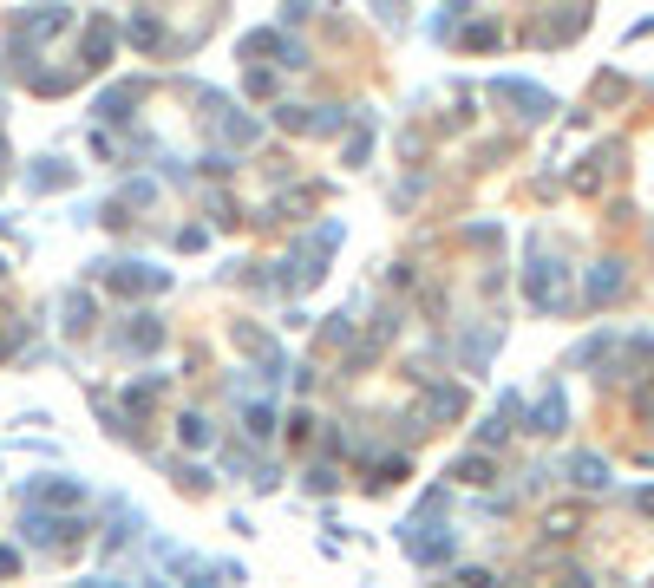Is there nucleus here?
<instances>
[{
    "instance_id": "9",
    "label": "nucleus",
    "mask_w": 654,
    "mask_h": 588,
    "mask_svg": "<svg viewBox=\"0 0 654 588\" xmlns=\"http://www.w3.org/2000/svg\"><path fill=\"white\" fill-rule=\"evenodd\" d=\"M112 20H86V46H79V52H86V60H79V66H105V52H112Z\"/></svg>"
},
{
    "instance_id": "6",
    "label": "nucleus",
    "mask_w": 654,
    "mask_h": 588,
    "mask_svg": "<svg viewBox=\"0 0 654 588\" xmlns=\"http://www.w3.org/2000/svg\"><path fill=\"white\" fill-rule=\"evenodd\" d=\"M621 288H629L621 262H595V268H589V282H583V301H589V307H603V301H615Z\"/></svg>"
},
{
    "instance_id": "26",
    "label": "nucleus",
    "mask_w": 654,
    "mask_h": 588,
    "mask_svg": "<svg viewBox=\"0 0 654 588\" xmlns=\"http://www.w3.org/2000/svg\"><path fill=\"white\" fill-rule=\"evenodd\" d=\"M20 569V549H0V575H14Z\"/></svg>"
},
{
    "instance_id": "25",
    "label": "nucleus",
    "mask_w": 654,
    "mask_h": 588,
    "mask_svg": "<svg viewBox=\"0 0 654 588\" xmlns=\"http://www.w3.org/2000/svg\"><path fill=\"white\" fill-rule=\"evenodd\" d=\"M458 588H498V582H490V569H458Z\"/></svg>"
},
{
    "instance_id": "20",
    "label": "nucleus",
    "mask_w": 654,
    "mask_h": 588,
    "mask_svg": "<svg viewBox=\"0 0 654 588\" xmlns=\"http://www.w3.org/2000/svg\"><path fill=\"white\" fill-rule=\"evenodd\" d=\"M40 497H52V503H79V497H86V490H79V484H72V478H60V484H46V490H40Z\"/></svg>"
},
{
    "instance_id": "5",
    "label": "nucleus",
    "mask_w": 654,
    "mask_h": 588,
    "mask_svg": "<svg viewBox=\"0 0 654 588\" xmlns=\"http://www.w3.org/2000/svg\"><path fill=\"white\" fill-rule=\"evenodd\" d=\"M72 14L66 7H40V14H14V40H52V33H66Z\"/></svg>"
},
{
    "instance_id": "10",
    "label": "nucleus",
    "mask_w": 654,
    "mask_h": 588,
    "mask_svg": "<svg viewBox=\"0 0 654 588\" xmlns=\"http://www.w3.org/2000/svg\"><path fill=\"white\" fill-rule=\"evenodd\" d=\"M563 418H569L563 392H543V399H537V412H530V432H563Z\"/></svg>"
},
{
    "instance_id": "23",
    "label": "nucleus",
    "mask_w": 654,
    "mask_h": 588,
    "mask_svg": "<svg viewBox=\"0 0 654 588\" xmlns=\"http://www.w3.org/2000/svg\"><path fill=\"white\" fill-rule=\"evenodd\" d=\"M498 40H504V33H498V26H490V20H478L472 33H465V46H498Z\"/></svg>"
},
{
    "instance_id": "24",
    "label": "nucleus",
    "mask_w": 654,
    "mask_h": 588,
    "mask_svg": "<svg viewBox=\"0 0 654 588\" xmlns=\"http://www.w3.org/2000/svg\"><path fill=\"white\" fill-rule=\"evenodd\" d=\"M308 490H314V497L334 490V464H314V471H308Z\"/></svg>"
},
{
    "instance_id": "1",
    "label": "nucleus",
    "mask_w": 654,
    "mask_h": 588,
    "mask_svg": "<svg viewBox=\"0 0 654 588\" xmlns=\"http://www.w3.org/2000/svg\"><path fill=\"white\" fill-rule=\"evenodd\" d=\"M105 288L125 294V301H138V294H157V288H171V268H145V262H118L112 275H105Z\"/></svg>"
},
{
    "instance_id": "11",
    "label": "nucleus",
    "mask_w": 654,
    "mask_h": 588,
    "mask_svg": "<svg viewBox=\"0 0 654 588\" xmlns=\"http://www.w3.org/2000/svg\"><path fill=\"white\" fill-rule=\"evenodd\" d=\"M406 549H413V563H445V555H452V529H432V537H413Z\"/></svg>"
},
{
    "instance_id": "4",
    "label": "nucleus",
    "mask_w": 654,
    "mask_h": 588,
    "mask_svg": "<svg viewBox=\"0 0 654 588\" xmlns=\"http://www.w3.org/2000/svg\"><path fill=\"white\" fill-rule=\"evenodd\" d=\"M242 60H282V66H308V52L294 46V40H282V33H249V40H242Z\"/></svg>"
},
{
    "instance_id": "14",
    "label": "nucleus",
    "mask_w": 654,
    "mask_h": 588,
    "mask_svg": "<svg viewBox=\"0 0 654 588\" xmlns=\"http://www.w3.org/2000/svg\"><path fill=\"white\" fill-rule=\"evenodd\" d=\"M131 98H138V86H118V92H105V98H98V118H105V125L131 118Z\"/></svg>"
},
{
    "instance_id": "27",
    "label": "nucleus",
    "mask_w": 654,
    "mask_h": 588,
    "mask_svg": "<svg viewBox=\"0 0 654 588\" xmlns=\"http://www.w3.org/2000/svg\"><path fill=\"white\" fill-rule=\"evenodd\" d=\"M635 503H641V510H648V517H654V490H641V497H635Z\"/></svg>"
},
{
    "instance_id": "3",
    "label": "nucleus",
    "mask_w": 654,
    "mask_h": 588,
    "mask_svg": "<svg viewBox=\"0 0 654 588\" xmlns=\"http://www.w3.org/2000/svg\"><path fill=\"white\" fill-rule=\"evenodd\" d=\"M112 347H118V353H131V359L157 353V347H164V321H157V314H131V321L112 333Z\"/></svg>"
},
{
    "instance_id": "19",
    "label": "nucleus",
    "mask_w": 654,
    "mask_h": 588,
    "mask_svg": "<svg viewBox=\"0 0 654 588\" xmlns=\"http://www.w3.org/2000/svg\"><path fill=\"white\" fill-rule=\"evenodd\" d=\"M52 183H72V171L60 157H40V171H33V190H52Z\"/></svg>"
},
{
    "instance_id": "21",
    "label": "nucleus",
    "mask_w": 654,
    "mask_h": 588,
    "mask_svg": "<svg viewBox=\"0 0 654 588\" xmlns=\"http://www.w3.org/2000/svg\"><path fill=\"white\" fill-rule=\"evenodd\" d=\"M276 125H288V131H308V105H282V111H276Z\"/></svg>"
},
{
    "instance_id": "2",
    "label": "nucleus",
    "mask_w": 654,
    "mask_h": 588,
    "mask_svg": "<svg viewBox=\"0 0 654 588\" xmlns=\"http://www.w3.org/2000/svg\"><path fill=\"white\" fill-rule=\"evenodd\" d=\"M490 98L517 105V118H550V111H556V98L543 86H524V79H490Z\"/></svg>"
},
{
    "instance_id": "15",
    "label": "nucleus",
    "mask_w": 654,
    "mask_h": 588,
    "mask_svg": "<svg viewBox=\"0 0 654 588\" xmlns=\"http://www.w3.org/2000/svg\"><path fill=\"white\" fill-rule=\"evenodd\" d=\"M60 314H66V333H86V327H92V294H79V288H72Z\"/></svg>"
},
{
    "instance_id": "22",
    "label": "nucleus",
    "mask_w": 654,
    "mask_h": 588,
    "mask_svg": "<svg viewBox=\"0 0 654 588\" xmlns=\"http://www.w3.org/2000/svg\"><path fill=\"white\" fill-rule=\"evenodd\" d=\"M399 478H406V458H387V464H379L373 478H367V484H399Z\"/></svg>"
},
{
    "instance_id": "18",
    "label": "nucleus",
    "mask_w": 654,
    "mask_h": 588,
    "mask_svg": "<svg viewBox=\"0 0 654 588\" xmlns=\"http://www.w3.org/2000/svg\"><path fill=\"white\" fill-rule=\"evenodd\" d=\"M341 125H347V118H341V105H314V111H308V131H321V137H334Z\"/></svg>"
},
{
    "instance_id": "13",
    "label": "nucleus",
    "mask_w": 654,
    "mask_h": 588,
    "mask_svg": "<svg viewBox=\"0 0 654 588\" xmlns=\"http://www.w3.org/2000/svg\"><path fill=\"white\" fill-rule=\"evenodd\" d=\"M425 412H432V418H458V412H465V392H458V386H432Z\"/></svg>"
},
{
    "instance_id": "17",
    "label": "nucleus",
    "mask_w": 654,
    "mask_h": 588,
    "mask_svg": "<svg viewBox=\"0 0 654 588\" xmlns=\"http://www.w3.org/2000/svg\"><path fill=\"white\" fill-rule=\"evenodd\" d=\"M242 425H249V438H268L276 432V406H242Z\"/></svg>"
},
{
    "instance_id": "8",
    "label": "nucleus",
    "mask_w": 654,
    "mask_h": 588,
    "mask_svg": "<svg viewBox=\"0 0 654 588\" xmlns=\"http://www.w3.org/2000/svg\"><path fill=\"white\" fill-rule=\"evenodd\" d=\"M569 484H583V490H603V484H609V464L595 458V452H576V458H569Z\"/></svg>"
},
{
    "instance_id": "12",
    "label": "nucleus",
    "mask_w": 654,
    "mask_h": 588,
    "mask_svg": "<svg viewBox=\"0 0 654 588\" xmlns=\"http://www.w3.org/2000/svg\"><path fill=\"white\" fill-rule=\"evenodd\" d=\"M177 438L190 444V452H203V444L216 438V425H210V418H203V412H183V418H177Z\"/></svg>"
},
{
    "instance_id": "16",
    "label": "nucleus",
    "mask_w": 654,
    "mask_h": 588,
    "mask_svg": "<svg viewBox=\"0 0 654 588\" xmlns=\"http://www.w3.org/2000/svg\"><path fill=\"white\" fill-rule=\"evenodd\" d=\"M452 478H458V484H490V458H484V452L458 458V464H452Z\"/></svg>"
},
{
    "instance_id": "7",
    "label": "nucleus",
    "mask_w": 654,
    "mask_h": 588,
    "mask_svg": "<svg viewBox=\"0 0 654 588\" xmlns=\"http://www.w3.org/2000/svg\"><path fill=\"white\" fill-rule=\"evenodd\" d=\"M524 288H530L537 307H563V268H556V262H530Z\"/></svg>"
}]
</instances>
